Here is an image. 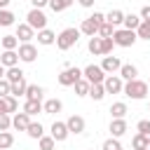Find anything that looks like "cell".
Returning <instances> with one entry per match:
<instances>
[{
	"instance_id": "obj_23",
	"label": "cell",
	"mask_w": 150,
	"mask_h": 150,
	"mask_svg": "<svg viewBox=\"0 0 150 150\" xmlns=\"http://www.w3.org/2000/svg\"><path fill=\"white\" fill-rule=\"evenodd\" d=\"M105 21L117 28V26H122V21H124V12H122V9H110V12L105 14Z\"/></svg>"
},
{
	"instance_id": "obj_13",
	"label": "cell",
	"mask_w": 150,
	"mask_h": 150,
	"mask_svg": "<svg viewBox=\"0 0 150 150\" xmlns=\"http://www.w3.org/2000/svg\"><path fill=\"white\" fill-rule=\"evenodd\" d=\"M16 38H19V42H30L33 38H35V30L28 26V23H19L16 26V33H14Z\"/></svg>"
},
{
	"instance_id": "obj_50",
	"label": "cell",
	"mask_w": 150,
	"mask_h": 150,
	"mask_svg": "<svg viewBox=\"0 0 150 150\" xmlns=\"http://www.w3.org/2000/svg\"><path fill=\"white\" fill-rule=\"evenodd\" d=\"M7 5H9V0H0V9H7Z\"/></svg>"
},
{
	"instance_id": "obj_12",
	"label": "cell",
	"mask_w": 150,
	"mask_h": 150,
	"mask_svg": "<svg viewBox=\"0 0 150 150\" xmlns=\"http://www.w3.org/2000/svg\"><path fill=\"white\" fill-rule=\"evenodd\" d=\"M68 127H66V122H54L52 124V138L56 141V143H61V141H66L68 138Z\"/></svg>"
},
{
	"instance_id": "obj_26",
	"label": "cell",
	"mask_w": 150,
	"mask_h": 150,
	"mask_svg": "<svg viewBox=\"0 0 150 150\" xmlns=\"http://www.w3.org/2000/svg\"><path fill=\"white\" fill-rule=\"evenodd\" d=\"M23 77V70L19 68V66H12V68H7V73H5V80L7 82H19Z\"/></svg>"
},
{
	"instance_id": "obj_45",
	"label": "cell",
	"mask_w": 150,
	"mask_h": 150,
	"mask_svg": "<svg viewBox=\"0 0 150 150\" xmlns=\"http://www.w3.org/2000/svg\"><path fill=\"white\" fill-rule=\"evenodd\" d=\"M138 16H141L143 21H150V5H145V7L141 9V14H138Z\"/></svg>"
},
{
	"instance_id": "obj_25",
	"label": "cell",
	"mask_w": 150,
	"mask_h": 150,
	"mask_svg": "<svg viewBox=\"0 0 150 150\" xmlns=\"http://www.w3.org/2000/svg\"><path fill=\"white\" fill-rule=\"evenodd\" d=\"M138 23H141V16H138V14H124V21H122V26H124V28L136 30V28H138Z\"/></svg>"
},
{
	"instance_id": "obj_19",
	"label": "cell",
	"mask_w": 150,
	"mask_h": 150,
	"mask_svg": "<svg viewBox=\"0 0 150 150\" xmlns=\"http://www.w3.org/2000/svg\"><path fill=\"white\" fill-rule=\"evenodd\" d=\"M61 108H63V103L59 98H49V101L42 103V112L45 115H56V112H61Z\"/></svg>"
},
{
	"instance_id": "obj_34",
	"label": "cell",
	"mask_w": 150,
	"mask_h": 150,
	"mask_svg": "<svg viewBox=\"0 0 150 150\" xmlns=\"http://www.w3.org/2000/svg\"><path fill=\"white\" fill-rule=\"evenodd\" d=\"M38 143H40V150H54L56 148V141L52 136H45V134L38 138Z\"/></svg>"
},
{
	"instance_id": "obj_40",
	"label": "cell",
	"mask_w": 150,
	"mask_h": 150,
	"mask_svg": "<svg viewBox=\"0 0 150 150\" xmlns=\"http://www.w3.org/2000/svg\"><path fill=\"white\" fill-rule=\"evenodd\" d=\"M5 110H7V112H16V110H19V98L5 96Z\"/></svg>"
},
{
	"instance_id": "obj_11",
	"label": "cell",
	"mask_w": 150,
	"mask_h": 150,
	"mask_svg": "<svg viewBox=\"0 0 150 150\" xmlns=\"http://www.w3.org/2000/svg\"><path fill=\"white\" fill-rule=\"evenodd\" d=\"M28 124H30V115H28V112H14V117H12V127H14L16 131H26Z\"/></svg>"
},
{
	"instance_id": "obj_17",
	"label": "cell",
	"mask_w": 150,
	"mask_h": 150,
	"mask_svg": "<svg viewBox=\"0 0 150 150\" xmlns=\"http://www.w3.org/2000/svg\"><path fill=\"white\" fill-rule=\"evenodd\" d=\"M0 63H2L5 68H12V66L19 63V54H16L14 49H5V52L0 54Z\"/></svg>"
},
{
	"instance_id": "obj_8",
	"label": "cell",
	"mask_w": 150,
	"mask_h": 150,
	"mask_svg": "<svg viewBox=\"0 0 150 150\" xmlns=\"http://www.w3.org/2000/svg\"><path fill=\"white\" fill-rule=\"evenodd\" d=\"M122 87H124V80L120 75H105V80H103L105 94H122Z\"/></svg>"
},
{
	"instance_id": "obj_48",
	"label": "cell",
	"mask_w": 150,
	"mask_h": 150,
	"mask_svg": "<svg viewBox=\"0 0 150 150\" xmlns=\"http://www.w3.org/2000/svg\"><path fill=\"white\" fill-rule=\"evenodd\" d=\"M2 112H7V110H5V98H0V115H2ZM7 115H9V112H7Z\"/></svg>"
},
{
	"instance_id": "obj_27",
	"label": "cell",
	"mask_w": 150,
	"mask_h": 150,
	"mask_svg": "<svg viewBox=\"0 0 150 150\" xmlns=\"http://www.w3.org/2000/svg\"><path fill=\"white\" fill-rule=\"evenodd\" d=\"M136 38L138 40H150V21H143L141 19V23L136 28Z\"/></svg>"
},
{
	"instance_id": "obj_16",
	"label": "cell",
	"mask_w": 150,
	"mask_h": 150,
	"mask_svg": "<svg viewBox=\"0 0 150 150\" xmlns=\"http://www.w3.org/2000/svg\"><path fill=\"white\" fill-rule=\"evenodd\" d=\"M54 42H56V33H54V30H49V28L38 30V45L49 47V45H54Z\"/></svg>"
},
{
	"instance_id": "obj_37",
	"label": "cell",
	"mask_w": 150,
	"mask_h": 150,
	"mask_svg": "<svg viewBox=\"0 0 150 150\" xmlns=\"http://www.w3.org/2000/svg\"><path fill=\"white\" fill-rule=\"evenodd\" d=\"M112 33H115V26L108 23V21H103V23L98 26V33H96V35H101V38H110Z\"/></svg>"
},
{
	"instance_id": "obj_18",
	"label": "cell",
	"mask_w": 150,
	"mask_h": 150,
	"mask_svg": "<svg viewBox=\"0 0 150 150\" xmlns=\"http://www.w3.org/2000/svg\"><path fill=\"white\" fill-rule=\"evenodd\" d=\"M117 75H120L122 80H136L138 68H136L134 63H122V66H120V70H117Z\"/></svg>"
},
{
	"instance_id": "obj_24",
	"label": "cell",
	"mask_w": 150,
	"mask_h": 150,
	"mask_svg": "<svg viewBox=\"0 0 150 150\" xmlns=\"http://www.w3.org/2000/svg\"><path fill=\"white\" fill-rule=\"evenodd\" d=\"M23 96H26V98H35V101H42V96H45V89H42L40 84H28Z\"/></svg>"
},
{
	"instance_id": "obj_39",
	"label": "cell",
	"mask_w": 150,
	"mask_h": 150,
	"mask_svg": "<svg viewBox=\"0 0 150 150\" xmlns=\"http://www.w3.org/2000/svg\"><path fill=\"white\" fill-rule=\"evenodd\" d=\"M14 19H16V16H14L9 9H0V26H12Z\"/></svg>"
},
{
	"instance_id": "obj_6",
	"label": "cell",
	"mask_w": 150,
	"mask_h": 150,
	"mask_svg": "<svg viewBox=\"0 0 150 150\" xmlns=\"http://www.w3.org/2000/svg\"><path fill=\"white\" fill-rule=\"evenodd\" d=\"M82 77H84L89 84H101V82L105 80V73H103V68H101V66H94V63H89V66L82 70Z\"/></svg>"
},
{
	"instance_id": "obj_15",
	"label": "cell",
	"mask_w": 150,
	"mask_h": 150,
	"mask_svg": "<svg viewBox=\"0 0 150 150\" xmlns=\"http://www.w3.org/2000/svg\"><path fill=\"white\" fill-rule=\"evenodd\" d=\"M80 33H82V35H87V38H91V35H96V33H98V23H96L91 16H87V19L80 23Z\"/></svg>"
},
{
	"instance_id": "obj_21",
	"label": "cell",
	"mask_w": 150,
	"mask_h": 150,
	"mask_svg": "<svg viewBox=\"0 0 150 150\" xmlns=\"http://www.w3.org/2000/svg\"><path fill=\"white\" fill-rule=\"evenodd\" d=\"M87 49H89V54H94V56H103L101 35H91V38H89V45H87Z\"/></svg>"
},
{
	"instance_id": "obj_7",
	"label": "cell",
	"mask_w": 150,
	"mask_h": 150,
	"mask_svg": "<svg viewBox=\"0 0 150 150\" xmlns=\"http://www.w3.org/2000/svg\"><path fill=\"white\" fill-rule=\"evenodd\" d=\"M16 54H19V61H23V63H33V61L38 59V49H35V45H30V42H21Z\"/></svg>"
},
{
	"instance_id": "obj_46",
	"label": "cell",
	"mask_w": 150,
	"mask_h": 150,
	"mask_svg": "<svg viewBox=\"0 0 150 150\" xmlns=\"http://www.w3.org/2000/svg\"><path fill=\"white\" fill-rule=\"evenodd\" d=\"M33 2V7H38V9H42L45 5H49V0H30Z\"/></svg>"
},
{
	"instance_id": "obj_36",
	"label": "cell",
	"mask_w": 150,
	"mask_h": 150,
	"mask_svg": "<svg viewBox=\"0 0 150 150\" xmlns=\"http://www.w3.org/2000/svg\"><path fill=\"white\" fill-rule=\"evenodd\" d=\"M101 150H122V143H120V138H115V136H110L108 141H103V145H101Z\"/></svg>"
},
{
	"instance_id": "obj_32",
	"label": "cell",
	"mask_w": 150,
	"mask_h": 150,
	"mask_svg": "<svg viewBox=\"0 0 150 150\" xmlns=\"http://www.w3.org/2000/svg\"><path fill=\"white\" fill-rule=\"evenodd\" d=\"M73 87H75V94H77V96H87V94H89V82H87L84 77H80Z\"/></svg>"
},
{
	"instance_id": "obj_31",
	"label": "cell",
	"mask_w": 150,
	"mask_h": 150,
	"mask_svg": "<svg viewBox=\"0 0 150 150\" xmlns=\"http://www.w3.org/2000/svg\"><path fill=\"white\" fill-rule=\"evenodd\" d=\"M129 110H127V103H122V101H117V103H112L110 105V115L112 117H124Z\"/></svg>"
},
{
	"instance_id": "obj_51",
	"label": "cell",
	"mask_w": 150,
	"mask_h": 150,
	"mask_svg": "<svg viewBox=\"0 0 150 150\" xmlns=\"http://www.w3.org/2000/svg\"><path fill=\"white\" fill-rule=\"evenodd\" d=\"M148 91H150V82H148Z\"/></svg>"
},
{
	"instance_id": "obj_5",
	"label": "cell",
	"mask_w": 150,
	"mask_h": 150,
	"mask_svg": "<svg viewBox=\"0 0 150 150\" xmlns=\"http://www.w3.org/2000/svg\"><path fill=\"white\" fill-rule=\"evenodd\" d=\"M26 23H28L33 30H42V28H47V16H45L42 9L33 7V9L26 14Z\"/></svg>"
},
{
	"instance_id": "obj_53",
	"label": "cell",
	"mask_w": 150,
	"mask_h": 150,
	"mask_svg": "<svg viewBox=\"0 0 150 150\" xmlns=\"http://www.w3.org/2000/svg\"><path fill=\"white\" fill-rule=\"evenodd\" d=\"M148 150H150V145H148Z\"/></svg>"
},
{
	"instance_id": "obj_35",
	"label": "cell",
	"mask_w": 150,
	"mask_h": 150,
	"mask_svg": "<svg viewBox=\"0 0 150 150\" xmlns=\"http://www.w3.org/2000/svg\"><path fill=\"white\" fill-rule=\"evenodd\" d=\"M73 2H75V0H49V7H52L54 12H63V9H68Z\"/></svg>"
},
{
	"instance_id": "obj_20",
	"label": "cell",
	"mask_w": 150,
	"mask_h": 150,
	"mask_svg": "<svg viewBox=\"0 0 150 150\" xmlns=\"http://www.w3.org/2000/svg\"><path fill=\"white\" fill-rule=\"evenodd\" d=\"M26 87H28V82L21 77L19 82H9V96H14V98H19V96H23L26 94Z\"/></svg>"
},
{
	"instance_id": "obj_33",
	"label": "cell",
	"mask_w": 150,
	"mask_h": 150,
	"mask_svg": "<svg viewBox=\"0 0 150 150\" xmlns=\"http://www.w3.org/2000/svg\"><path fill=\"white\" fill-rule=\"evenodd\" d=\"M148 145H150V141H148L143 134H136V136L131 138V148H134V150H141V148H148Z\"/></svg>"
},
{
	"instance_id": "obj_43",
	"label": "cell",
	"mask_w": 150,
	"mask_h": 150,
	"mask_svg": "<svg viewBox=\"0 0 150 150\" xmlns=\"http://www.w3.org/2000/svg\"><path fill=\"white\" fill-rule=\"evenodd\" d=\"M9 127H12V117L7 112H2L0 115V131H9Z\"/></svg>"
},
{
	"instance_id": "obj_41",
	"label": "cell",
	"mask_w": 150,
	"mask_h": 150,
	"mask_svg": "<svg viewBox=\"0 0 150 150\" xmlns=\"http://www.w3.org/2000/svg\"><path fill=\"white\" fill-rule=\"evenodd\" d=\"M136 129H138V134H143V136L150 141V120H141V122L136 124Z\"/></svg>"
},
{
	"instance_id": "obj_44",
	"label": "cell",
	"mask_w": 150,
	"mask_h": 150,
	"mask_svg": "<svg viewBox=\"0 0 150 150\" xmlns=\"http://www.w3.org/2000/svg\"><path fill=\"white\" fill-rule=\"evenodd\" d=\"M5 96H9V82L2 77L0 80V98H5Z\"/></svg>"
},
{
	"instance_id": "obj_54",
	"label": "cell",
	"mask_w": 150,
	"mask_h": 150,
	"mask_svg": "<svg viewBox=\"0 0 150 150\" xmlns=\"http://www.w3.org/2000/svg\"><path fill=\"white\" fill-rule=\"evenodd\" d=\"M148 108H150V105H148Z\"/></svg>"
},
{
	"instance_id": "obj_1",
	"label": "cell",
	"mask_w": 150,
	"mask_h": 150,
	"mask_svg": "<svg viewBox=\"0 0 150 150\" xmlns=\"http://www.w3.org/2000/svg\"><path fill=\"white\" fill-rule=\"evenodd\" d=\"M122 94L124 96H129V98H134V101H141V98H145L150 91H148V82H143V80H127L124 82V87H122Z\"/></svg>"
},
{
	"instance_id": "obj_49",
	"label": "cell",
	"mask_w": 150,
	"mask_h": 150,
	"mask_svg": "<svg viewBox=\"0 0 150 150\" xmlns=\"http://www.w3.org/2000/svg\"><path fill=\"white\" fill-rule=\"evenodd\" d=\"M5 73H7V68H5V66H2V63H0V80H2V77H5Z\"/></svg>"
},
{
	"instance_id": "obj_29",
	"label": "cell",
	"mask_w": 150,
	"mask_h": 150,
	"mask_svg": "<svg viewBox=\"0 0 150 150\" xmlns=\"http://www.w3.org/2000/svg\"><path fill=\"white\" fill-rule=\"evenodd\" d=\"M26 134H28L30 138H40V136L45 134V127H42L40 122H30V124H28V129H26Z\"/></svg>"
},
{
	"instance_id": "obj_9",
	"label": "cell",
	"mask_w": 150,
	"mask_h": 150,
	"mask_svg": "<svg viewBox=\"0 0 150 150\" xmlns=\"http://www.w3.org/2000/svg\"><path fill=\"white\" fill-rule=\"evenodd\" d=\"M120 66H122V61L117 56H103V61H101V68L105 75H115L120 70Z\"/></svg>"
},
{
	"instance_id": "obj_14",
	"label": "cell",
	"mask_w": 150,
	"mask_h": 150,
	"mask_svg": "<svg viewBox=\"0 0 150 150\" xmlns=\"http://www.w3.org/2000/svg\"><path fill=\"white\" fill-rule=\"evenodd\" d=\"M110 134H112L115 138L124 136V134H127V120H124V117H112V122H110Z\"/></svg>"
},
{
	"instance_id": "obj_10",
	"label": "cell",
	"mask_w": 150,
	"mask_h": 150,
	"mask_svg": "<svg viewBox=\"0 0 150 150\" xmlns=\"http://www.w3.org/2000/svg\"><path fill=\"white\" fill-rule=\"evenodd\" d=\"M66 127H68L70 134H82L87 124H84V117H80V115H70V117L66 120Z\"/></svg>"
},
{
	"instance_id": "obj_38",
	"label": "cell",
	"mask_w": 150,
	"mask_h": 150,
	"mask_svg": "<svg viewBox=\"0 0 150 150\" xmlns=\"http://www.w3.org/2000/svg\"><path fill=\"white\" fill-rule=\"evenodd\" d=\"M19 47V38L16 35H5L2 38V49H16Z\"/></svg>"
},
{
	"instance_id": "obj_28",
	"label": "cell",
	"mask_w": 150,
	"mask_h": 150,
	"mask_svg": "<svg viewBox=\"0 0 150 150\" xmlns=\"http://www.w3.org/2000/svg\"><path fill=\"white\" fill-rule=\"evenodd\" d=\"M87 96H91L94 101H101L103 96H105V89H103V82L101 84H89V94Z\"/></svg>"
},
{
	"instance_id": "obj_47",
	"label": "cell",
	"mask_w": 150,
	"mask_h": 150,
	"mask_svg": "<svg viewBox=\"0 0 150 150\" xmlns=\"http://www.w3.org/2000/svg\"><path fill=\"white\" fill-rule=\"evenodd\" d=\"M82 7H94V0H77Z\"/></svg>"
},
{
	"instance_id": "obj_22",
	"label": "cell",
	"mask_w": 150,
	"mask_h": 150,
	"mask_svg": "<svg viewBox=\"0 0 150 150\" xmlns=\"http://www.w3.org/2000/svg\"><path fill=\"white\" fill-rule=\"evenodd\" d=\"M23 112H28L30 117H33V115H38V112H42V101L26 98V103H23Z\"/></svg>"
},
{
	"instance_id": "obj_3",
	"label": "cell",
	"mask_w": 150,
	"mask_h": 150,
	"mask_svg": "<svg viewBox=\"0 0 150 150\" xmlns=\"http://www.w3.org/2000/svg\"><path fill=\"white\" fill-rule=\"evenodd\" d=\"M136 40H138L136 30H129V28H115V33H112V42L117 47H134Z\"/></svg>"
},
{
	"instance_id": "obj_4",
	"label": "cell",
	"mask_w": 150,
	"mask_h": 150,
	"mask_svg": "<svg viewBox=\"0 0 150 150\" xmlns=\"http://www.w3.org/2000/svg\"><path fill=\"white\" fill-rule=\"evenodd\" d=\"M80 77H82V70H80L77 66H66V68L59 73V77H56V80H59V84H61V87H73Z\"/></svg>"
},
{
	"instance_id": "obj_52",
	"label": "cell",
	"mask_w": 150,
	"mask_h": 150,
	"mask_svg": "<svg viewBox=\"0 0 150 150\" xmlns=\"http://www.w3.org/2000/svg\"><path fill=\"white\" fill-rule=\"evenodd\" d=\"M141 150H148V148H141Z\"/></svg>"
},
{
	"instance_id": "obj_30",
	"label": "cell",
	"mask_w": 150,
	"mask_h": 150,
	"mask_svg": "<svg viewBox=\"0 0 150 150\" xmlns=\"http://www.w3.org/2000/svg\"><path fill=\"white\" fill-rule=\"evenodd\" d=\"M14 145V134L12 131H0V150H7Z\"/></svg>"
},
{
	"instance_id": "obj_2",
	"label": "cell",
	"mask_w": 150,
	"mask_h": 150,
	"mask_svg": "<svg viewBox=\"0 0 150 150\" xmlns=\"http://www.w3.org/2000/svg\"><path fill=\"white\" fill-rule=\"evenodd\" d=\"M77 38H80V28H63L59 35H56V47L61 52H68L70 47L77 45Z\"/></svg>"
},
{
	"instance_id": "obj_42",
	"label": "cell",
	"mask_w": 150,
	"mask_h": 150,
	"mask_svg": "<svg viewBox=\"0 0 150 150\" xmlns=\"http://www.w3.org/2000/svg\"><path fill=\"white\" fill-rule=\"evenodd\" d=\"M101 47H103V54H110V52H112V47H115L112 35H110V38H101Z\"/></svg>"
}]
</instances>
